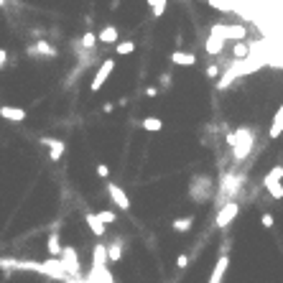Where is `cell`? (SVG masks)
<instances>
[{"instance_id":"obj_12","label":"cell","mask_w":283,"mask_h":283,"mask_svg":"<svg viewBox=\"0 0 283 283\" xmlns=\"http://www.w3.org/2000/svg\"><path fill=\"white\" fill-rule=\"evenodd\" d=\"M28 54H31V56H43V59H54V56H59L56 49L51 46L49 41H43V38H38L33 46H28Z\"/></svg>"},{"instance_id":"obj_11","label":"cell","mask_w":283,"mask_h":283,"mask_svg":"<svg viewBox=\"0 0 283 283\" xmlns=\"http://www.w3.org/2000/svg\"><path fill=\"white\" fill-rule=\"evenodd\" d=\"M90 283H115V278H113V273H110V268L107 266H92V271L84 276Z\"/></svg>"},{"instance_id":"obj_37","label":"cell","mask_w":283,"mask_h":283,"mask_svg":"<svg viewBox=\"0 0 283 283\" xmlns=\"http://www.w3.org/2000/svg\"><path fill=\"white\" fill-rule=\"evenodd\" d=\"M161 87H163V90H168V87H171V74L168 72L161 74Z\"/></svg>"},{"instance_id":"obj_31","label":"cell","mask_w":283,"mask_h":283,"mask_svg":"<svg viewBox=\"0 0 283 283\" xmlns=\"http://www.w3.org/2000/svg\"><path fill=\"white\" fill-rule=\"evenodd\" d=\"M166 3H168V0H148V5L153 8V15L156 18H161L166 13Z\"/></svg>"},{"instance_id":"obj_38","label":"cell","mask_w":283,"mask_h":283,"mask_svg":"<svg viewBox=\"0 0 283 283\" xmlns=\"http://www.w3.org/2000/svg\"><path fill=\"white\" fill-rule=\"evenodd\" d=\"M189 266V255H179L176 258V268H186Z\"/></svg>"},{"instance_id":"obj_20","label":"cell","mask_w":283,"mask_h":283,"mask_svg":"<svg viewBox=\"0 0 283 283\" xmlns=\"http://www.w3.org/2000/svg\"><path fill=\"white\" fill-rule=\"evenodd\" d=\"M110 258H107V245L105 243H97L92 248V266H107Z\"/></svg>"},{"instance_id":"obj_39","label":"cell","mask_w":283,"mask_h":283,"mask_svg":"<svg viewBox=\"0 0 283 283\" xmlns=\"http://www.w3.org/2000/svg\"><path fill=\"white\" fill-rule=\"evenodd\" d=\"M158 92H161L158 87H145V95H148V97H158Z\"/></svg>"},{"instance_id":"obj_2","label":"cell","mask_w":283,"mask_h":283,"mask_svg":"<svg viewBox=\"0 0 283 283\" xmlns=\"http://www.w3.org/2000/svg\"><path fill=\"white\" fill-rule=\"evenodd\" d=\"M212 191H214V184H212L209 176H194L191 184H189V194H191L194 202H209Z\"/></svg>"},{"instance_id":"obj_34","label":"cell","mask_w":283,"mask_h":283,"mask_svg":"<svg viewBox=\"0 0 283 283\" xmlns=\"http://www.w3.org/2000/svg\"><path fill=\"white\" fill-rule=\"evenodd\" d=\"M207 77H209V79H217V77H222L220 67H217V64H209V67H207Z\"/></svg>"},{"instance_id":"obj_18","label":"cell","mask_w":283,"mask_h":283,"mask_svg":"<svg viewBox=\"0 0 283 283\" xmlns=\"http://www.w3.org/2000/svg\"><path fill=\"white\" fill-rule=\"evenodd\" d=\"M171 64H179V67H194V64H197V56H194L191 51L176 49V51L171 54Z\"/></svg>"},{"instance_id":"obj_3","label":"cell","mask_w":283,"mask_h":283,"mask_svg":"<svg viewBox=\"0 0 283 283\" xmlns=\"http://www.w3.org/2000/svg\"><path fill=\"white\" fill-rule=\"evenodd\" d=\"M61 266H64V271H67L72 278H79L82 276V263H79V253L72 248V245H67L64 248V253H61Z\"/></svg>"},{"instance_id":"obj_8","label":"cell","mask_w":283,"mask_h":283,"mask_svg":"<svg viewBox=\"0 0 283 283\" xmlns=\"http://www.w3.org/2000/svg\"><path fill=\"white\" fill-rule=\"evenodd\" d=\"M43 276H49V278H54V281H64L67 283V278H69V273L64 271V266H61V260L59 258H49V260H43V271H41Z\"/></svg>"},{"instance_id":"obj_28","label":"cell","mask_w":283,"mask_h":283,"mask_svg":"<svg viewBox=\"0 0 283 283\" xmlns=\"http://www.w3.org/2000/svg\"><path fill=\"white\" fill-rule=\"evenodd\" d=\"M194 225V217H181V220H173V230L176 232H189Z\"/></svg>"},{"instance_id":"obj_6","label":"cell","mask_w":283,"mask_h":283,"mask_svg":"<svg viewBox=\"0 0 283 283\" xmlns=\"http://www.w3.org/2000/svg\"><path fill=\"white\" fill-rule=\"evenodd\" d=\"M237 214H240V204H237V202H230V204H225V207L217 209V220H214V225L220 227V230H225V227L232 225V220H235Z\"/></svg>"},{"instance_id":"obj_26","label":"cell","mask_w":283,"mask_h":283,"mask_svg":"<svg viewBox=\"0 0 283 283\" xmlns=\"http://www.w3.org/2000/svg\"><path fill=\"white\" fill-rule=\"evenodd\" d=\"M161 128H163V120L161 118H145L143 120V130H148V133H158Z\"/></svg>"},{"instance_id":"obj_1","label":"cell","mask_w":283,"mask_h":283,"mask_svg":"<svg viewBox=\"0 0 283 283\" xmlns=\"http://www.w3.org/2000/svg\"><path fill=\"white\" fill-rule=\"evenodd\" d=\"M235 136H237V143L232 148V158H235V163H240L250 156V150L255 145V130L253 128H237Z\"/></svg>"},{"instance_id":"obj_7","label":"cell","mask_w":283,"mask_h":283,"mask_svg":"<svg viewBox=\"0 0 283 283\" xmlns=\"http://www.w3.org/2000/svg\"><path fill=\"white\" fill-rule=\"evenodd\" d=\"M237 77H243V61H237V59H232V64L222 72V77H220V82H217V90H227V87L237 79Z\"/></svg>"},{"instance_id":"obj_16","label":"cell","mask_w":283,"mask_h":283,"mask_svg":"<svg viewBox=\"0 0 283 283\" xmlns=\"http://www.w3.org/2000/svg\"><path fill=\"white\" fill-rule=\"evenodd\" d=\"M84 222H87V227L95 232V237H105V227H107V225L97 217V212H87V214H84Z\"/></svg>"},{"instance_id":"obj_17","label":"cell","mask_w":283,"mask_h":283,"mask_svg":"<svg viewBox=\"0 0 283 283\" xmlns=\"http://www.w3.org/2000/svg\"><path fill=\"white\" fill-rule=\"evenodd\" d=\"M222 49H225V38L209 33V36H207V43H204V51H207L209 56H220Z\"/></svg>"},{"instance_id":"obj_25","label":"cell","mask_w":283,"mask_h":283,"mask_svg":"<svg viewBox=\"0 0 283 283\" xmlns=\"http://www.w3.org/2000/svg\"><path fill=\"white\" fill-rule=\"evenodd\" d=\"M97 41H100V38H97V33L87 31V33H84V36L79 38V46H82V49H87V51H92V49L97 46Z\"/></svg>"},{"instance_id":"obj_9","label":"cell","mask_w":283,"mask_h":283,"mask_svg":"<svg viewBox=\"0 0 283 283\" xmlns=\"http://www.w3.org/2000/svg\"><path fill=\"white\" fill-rule=\"evenodd\" d=\"M113 69H115V59H105V61H102V67H100V72L92 77L90 90H92V92H100L102 87H105V82H107V77L113 74Z\"/></svg>"},{"instance_id":"obj_19","label":"cell","mask_w":283,"mask_h":283,"mask_svg":"<svg viewBox=\"0 0 283 283\" xmlns=\"http://www.w3.org/2000/svg\"><path fill=\"white\" fill-rule=\"evenodd\" d=\"M46 250H49V255H51V258H61L64 245H61L59 232H51V235H49V240H46Z\"/></svg>"},{"instance_id":"obj_40","label":"cell","mask_w":283,"mask_h":283,"mask_svg":"<svg viewBox=\"0 0 283 283\" xmlns=\"http://www.w3.org/2000/svg\"><path fill=\"white\" fill-rule=\"evenodd\" d=\"M5 61H8V51H5V49H0V69L5 67Z\"/></svg>"},{"instance_id":"obj_23","label":"cell","mask_w":283,"mask_h":283,"mask_svg":"<svg viewBox=\"0 0 283 283\" xmlns=\"http://www.w3.org/2000/svg\"><path fill=\"white\" fill-rule=\"evenodd\" d=\"M281 179H283V166H273L268 173H266V179H263V186L268 189L271 184H281Z\"/></svg>"},{"instance_id":"obj_15","label":"cell","mask_w":283,"mask_h":283,"mask_svg":"<svg viewBox=\"0 0 283 283\" xmlns=\"http://www.w3.org/2000/svg\"><path fill=\"white\" fill-rule=\"evenodd\" d=\"M227 268H230V258H227V255H220V260L214 263L212 276H209V281H207V283H222V278H225Z\"/></svg>"},{"instance_id":"obj_4","label":"cell","mask_w":283,"mask_h":283,"mask_svg":"<svg viewBox=\"0 0 283 283\" xmlns=\"http://www.w3.org/2000/svg\"><path fill=\"white\" fill-rule=\"evenodd\" d=\"M0 268H5V271H36V273H41V271H43V263H38V260L0 258Z\"/></svg>"},{"instance_id":"obj_22","label":"cell","mask_w":283,"mask_h":283,"mask_svg":"<svg viewBox=\"0 0 283 283\" xmlns=\"http://www.w3.org/2000/svg\"><path fill=\"white\" fill-rule=\"evenodd\" d=\"M118 26H105L100 33H97V38L102 41V43H118Z\"/></svg>"},{"instance_id":"obj_13","label":"cell","mask_w":283,"mask_h":283,"mask_svg":"<svg viewBox=\"0 0 283 283\" xmlns=\"http://www.w3.org/2000/svg\"><path fill=\"white\" fill-rule=\"evenodd\" d=\"M41 143L43 145H49V158L51 161H61V156H64V150H67V143L64 141H59V138H41Z\"/></svg>"},{"instance_id":"obj_41","label":"cell","mask_w":283,"mask_h":283,"mask_svg":"<svg viewBox=\"0 0 283 283\" xmlns=\"http://www.w3.org/2000/svg\"><path fill=\"white\" fill-rule=\"evenodd\" d=\"M67 283H90V281H87L84 276H79V278H72V276H69V278H67Z\"/></svg>"},{"instance_id":"obj_42","label":"cell","mask_w":283,"mask_h":283,"mask_svg":"<svg viewBox=\"0 0 283 283\" xmlns=\"http://www.w3.org/2000/svg\"><path fill=\"white\" fill-rule=\"evenodd\" d=\"M102 110H105V113H113V110H115V105H113V102H105Z\"/></svg>"},{"instance_id":"obj_43","label":"cell","mask_w":283,"mask_h":283,"mask_svg":"<svg viewBox=\"0 0 283 283\" xmlns=\"http://www.w3.org/2000/svg\"><path fill=\"white\" fill-rule=\"evenodd\" d=\"M3 5H5V0H0V8H3Z\"/></svg>"},{"instance_id":"obj_24","label":"cell","mask_w":283,"mask_h":283,"mask_svg":"<svg viewBox=\"0 0 283 283\" xmlns=\"http://www.w3.org/2000/svg\"><path fill=\"white\" fill-rule=\"evenodd\" d=\"M283 133V105L278 107V113L273 115V125H271V138H278Z\"/></svg>"},{"instance_id":"obj_14","label":"cell","mask_w":283,"mask_h":283,"mask_svg":"<svg viewBox=\"0 0 283 283\" xmlns=\"http://www.w3.org/2000/svg\"><path fill=\"white\" fill-rule=\"evenodd\" d=\"M0 118H5L8 123H23L28 115L23 107H10V105H3L0 107Z\"/></svg>"},{"instance_id":"obj_35","label":"cell","mask_w":283,"mask_h":283,"mask_svg":"<svg viewBox=\"0 0 283 283\" xmlns=\"http://www.w3.org/2000/svg\"><path fill=\"white\" fill-rule=\"evenodd\" d=\"M260 222H263V227H268V230H271V227H273V222H276V220H273V214H271V212H266V214H263V217H260Z\"/></svg>"},{"instance_id":"obj_33","label":"cell","mask_w":283,"mask_h":283,"mask_svg":"<svg viewBox=\"0 0 283 283\" xmlns=\"http://www.w3.org/2000/svg\"><path fill=\"white\" fill-rule=\"evenodd\" d=\"M268 194L273 199H283V184H271L268 186Z\"/></svg>"},{"instance_id":"obj_30","label":"cell","mask_w":283,"mask_h":283,"mask_svg":"<svg viewBox=\"0 0 283 283\" xmlns=\"http://www.w3.org/2000/svg\"><path fill=\"white\" fill-rule=\"evenodd\" d=\"M207 3L214 8V10H225V13H230V10H235V5H232V0H207Z\"/></svg>"},{"instance_id":"obj_32","label":"cell","mask_w":283,"mask_h":283,"mask_svg":"<svg viewBox=\"0 0 283 283\" xmlns=\"http://www.w3.org/2000/svg\"><path fill=\"white\" fill-rule=\"evenodd\" d=\"M97 217L105 222V225H113V222H118V214L115 212H110V209H105V212H97Z\"/></svg>"},{"instance_id":"obj_5","label":"cell","mask_w":283,"mask_h":283,"mask_svg":"<svg viewBox=\"0 0 283 283\" xmlns=\"http://www.w3.org/2000/svg\"><path fill=\"white\" fill-rule=\"evenodd\" d=\"M212 33L220 36V38H232V41H243L248 36V28L245 26H225V23H214L212 26Z\"/></svg>"},{"instance_id":"obj_29","label":"cell","mask_w":283,"mask_h":283,"mask_svg":"<svg viewBox=\"0 0 283 283\" xmlns=\"http://www.w3.org/2000/svg\"><path fill=\"white\" fill-rule=\"evenodd\" d=\"M133 49H136V43H133V41H120V43H115V54H118V56L133 54Z\"/></svg>"},{"instance_id":"obj_21","label":"cell","mask_w":283,"mask_h":283,"mask_svg":"<svg viewBox=\"0 0 283 283\" xmlns=\"http://www.w3.org/2000/svg\"><path fill=\"white\" fill-rule=\"evenodd\" d=\"M107 258H110V263H120L123 260V240L115 237V240L107 245Z\"/></svg>"},{"instance_id":"obj_10","label":"cell","mask_w":283,"mask_h":283,"mask_svg":"<svg viewBox=\"0 0 283 283\" xmlns=\"http://www.w3.org/2000/svg\"><path fill=\"white\" fill-rule=\"evenodd\" d=\"M107 194H110V199L118 204V209H123V212L130 209V199H128V194L123 191V186H118L115 181H107Z\"/></svg>"},{"instance_id":"obj_36","label":"cell","mask_w":283,"mask_h":283,"mask_svg":"<svg viewBox=\"0 0 283 283\" xmlns=\"http://www.w3.org/2000/svg\"><path fill=\"white\" fill-rule=\"evenodd\" d=\"M97 173H100L102 179H107V176H110V168H107L105 163H97Z\"/></svg>"},{"instance_id":"obj_27","label":"cell","mask_w":283,"mask_h":283,"mask_svg":"<svg viewBox=\"0 0 283 283\" xmlns=\"http://www.w3.org/2000/svg\"><path fill=\"white\" fill-rule=\"evenodd\" d=\"M232 56H235L237 61H245V59L250 56V46H245V43L237 41V43H235V49H232Z\"/></svg>"}]
</instances>
